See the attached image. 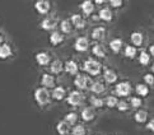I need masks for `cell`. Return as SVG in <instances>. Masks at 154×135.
<instances>
[{
	"mask_svg": "<svg viewBox=\"0 0 154 135\" xmlns=\"http://www.w3.org/2000/svg\"><path fill=\"white\" fill-rule=\"evenodd\" d=\"M35 100L40 106H46L50 102V92L46 88H38L35 92Z\"/></svg>",
	"mask_w": 154,
	"mask_h": 135,
	"instance_id": "6da1fadb",
	"label": "cell"
},
{
	"mask_svg": "<svg viewBox=\"0 0 154 135\" xmlns=\"http://www.w3.org/2000/svg\"><path fill=\"white\" fill-rule=\"evenodd\" d=\"M88 74L91 75H98L101 73L102 65L97 60H93V59H89V60L84 61V68H83Z\"/></svg>",
	"mask_w": 154,
	"mask_h": 135,
	"instance_id": "7a4b0ae2",
	"label": "cell"
},
{
	"mask_svg": "<svg viewBox=\"0 0 154 135\" xmlns=\"http://www.w3.org/2000/svg\"><path fill=\"white\" fill-rule=\"evenodd\" d=\"M84 98H85V97H84V94L82 93L80 91H73V92H70V93H69L66 101H68V103L70 106L78 107V106H80L82 103H83Z\"/></svg>",
	"mask_w": 154,
	"mask_h": 135,
	"instance_id": "3957f363",
	"label": "cell"
},
{
	"mask_svg": "<svg viewBox=\"0 0 154 135\" xmlns=\"http://www.w3.org/2000/svg\"><path fill=\"white\" fill-rule=\"evenodd\" d=\"M57 24H59L57 17L55 14H51V15H47V17L42 20L40 27L42 29H45V31H54L57 27Z\"/></svg>",
	"mask_w": 154,
	"mask_h": 135,
	"instance_id": "277c9868",
	"label": "cell"
},
{
	"mask_svg": "<svg viewBox=\"0 0 154 135\" xmlns=\"http://www.w3.org/2000/svg\"><path fill=\"white\" fill-rule=\"evenodd\" d=\"M115 92H116V94L120 96V97H126L130 94L131 92V85L129 82H121L116 85V88H115Z\"/></svg>",
	"mask_w": 154,
	"mask_h": 135,
	"instance_id": "5b68a950",
	"label": "cell"
},
{
	"mask_svg": "<svg viewBox=\"0 0 154 135\" xmlns=\"http://www.w3.org/2000/svg\"><path fill=\"white\" fill-rule=\"evenodd\" d=\"M35 8L40 14L46 15L48 12H50V8H51L50 2H47V0H38V2L35 3Z\"/></svg>",
	"mask_w": 154,
	"mask_h": 135,
	"instance_id": "8992f818",
	"label": "cell"
},
{
	"mask_svg": "<svg viewBox=\"0 0 154 135\" xmlns=\"http://www.w3.org/2000/svg\"><path fill=\"white\" fill-rule=\"evenodd\" d=\"M89 47V41H88L87 37H79L78 40L75 41V45H74V48L78 52H84L88 50Z\"/></svg>",
	"mask_w": 154,
	"mask_h": 135,
	"instance_id": "52a82bcc",
	"label": "cell"
},
{
	"mask_svg": "<svg viewBox=\"0 0 154 135\" xmlns=\"http://www.w3.org/2000/svg\"><path fill=\"white\" fill-rule=\"evenodd\" d=\"M70 23H71V27H75L76 29H82L85 26V20L80 14H73L70 18Z\"/></svg>",
	"mask_w": 154,
	"mask_h": 135,
	"instance_id": "ba28073f",
	"label": "cell"
},
{
	"mask_svg": "<svg viewBox=\"0 0 154 135\" xmlns=\"http://www.w3.org/2000/svg\"><path fill=\"white\" fill-rule=\"evenodd\" d=\"M88 82H89V79H88V77H85V75H83V74H76V77L74 79L75 87L78 89H80V91L87 88Z\"/></svg>",
	"mask_w": 154,
	"mask_h": 135,
	"instance_id": "9c48e42d",
	"label": "cell"
},
{
	"mask_svg": "<svg viewBox=\"0 0 154 135\" xmlns=\"http://www.w3.org/2000/svg\"><path fill=\"white\" fill-rule=\"evenodd\" d=\"M41 84H42V87L43 88H52L54 85H55V78L52 77L51 74H42V77H41Z\"/></svg>",
	"mask_w": 154,
	"mask_h": 135,
	"instance_id": "30bf717a",
	"label": "cell"
},
{
	"mask_svg": "<svg viewBox=\"0 0 154 135\" xmlns=\"http://www.w3.org/2000/svg\"><path fill=\"white\" fill-rule=\"evenodd\" d=\"M94 117H96V111H94V109H92V107H84V109L82 110V118H83V121L89 122V121H92Z\"/></svg>",
	"mask_w": 154,
	"mask_h": 135,
	"instance_id": "8fae6325",
	"label": "cell"
},
{
	"mask_svg": "<svg viewBox=\"0 0 154 135\" xmlns=\"http://www.w3.org/2000/svg\"><path fill=\"white\" fill-rule=\"evenodd\" d=\"M80 9H82V12H83V14L91 15L93 13V10H94V3H93L92 0H85V2L80 4Z\"/></svg>",
	"mask_w": 154,
	"mask_h": 135,
	"instance_id": "7c38bea8",
	"label": "cell"
},
{
	"mask_svg": "<svg viewBox=\"0 0 154 135\" xmlns=\"http://www.w3.org/2000/svg\"><path fill=\"white\" fill-rule=\"evenodd\" d=\"M103 78L106 80V83L113 84V83H116V80H117V74L115 73L112 69H106L103 73Z\"/></svg>",
	"mask_w": 154,
	"mask_h": 135,
	"instance_id": "4fadbf2b",
	"label": "cell"
},
{
	"mask_svg": "<svg viewBox=\"0 0 154 135\" xmlns=\"http://www.w3.org/2000/svg\"><path fill=\"white\" fill-rule=\"evenodd\" d=\"M106 37V29L103 27H97L92 31V38L94 41H102Z\"/></svg>",
	"mask_w": 154,
	"mask_h": 135,
	"instance_id": "5bb4252c",
	"label": "cell"
},
{
	"mask_svg": "<svg viewBox=\"0 0 154 135\" xmlns=\"http://www.w3.org/2000/svg\"><path fill=\"white\" fill-rule=\"evenodd\" d=\"M65 72L70 75H76L78 74V64H76L74 60H69L65 63Z\"/></svg>",
	"mask_w": 154,
	"mask_h": 135,
	"instance_id": "9a60e30c",
	"label": "cell"
},
{
	"mask_svg": "<svg viewBox=\"0 0 154 135\" xmlns=\"http://www.w3.org/2000/svg\"><path fill=\"white\" fill-rule=\"evenodd\" d=\"M36 61L38 65L41 66H46L48 63H50V55L47 52H38L36 55Z\"/></svg>",
	"mask_w": 154,
	"mask_h": 135,
	"instance_id": "2e32d148",
	"label": "cell"
},
{
	"mask_svg": "<svg viewBox=\"0 0 154 135\" xmlns=\"http://www.w3.org/2000/svg\"><path fill=\"white\" fill-rule=\"evenodd\" d=\"M64 70V64L61 60H59V59H56V60H54L51 63V65H50V72L52 74H59V73H61Z\"/></svg>",
	"mask_w": 154,
	"mask_h": 135,
	"instance_id": "e0dca14e",
	"label": "cell"
},
{
	"mask_svg": "<svg viewBox=\"0 0 154 135\" xmlns=\"http://www.w3.org/2000/svg\"><path fill=\"white\" fill-rule=\"evenodd\" d=\"M56 131L59 133V135H68L70 133V125L65 121H60L56 125Z\"/></svg>",
	"mask_w": 154,
	"mask_h": 135,
	"instance_id": "ac0fdd59",
	"label": "cell"
},
{
	"mask_svg": "<svg viewBox=\"0 0 154 135\" xmlns=\"http://www.w3.org/2000/svg\"><path fill=\"white\" fill-rule=\"evenodd\" d=\"M130 40L131 42H133V45L134 47H139L143 45V41H144V37H143V35L140 33V32H133L131 33V37H130Z\"/></svg>",
	"mask_w": 154,
	"mask_h": 135,
	"instance_id": "d6986e66",
	"label": "cell"
},
{
	"mask_svg": "<svg viewBox=\"0 0 154 135\" xmlns=\"http://www.w3.org/2000/svg\"><path fill=\"white\" fill-rule=\"evenodd\" d=\"M63 41H64V37H63V35L60 33V32L54 31L50 35V44H51V45H54V46H57V45L61 44Z\"/></svg>",
	"mask_w": 154,
	"mask_h": 135,
	"instance_id": "ffe728a7",
	"label": "cell"
},
{
	"mask_svg": "<svg viewBox=\"0 0 154 135\" xmlns=\"http://www.w3.org/2000/svg\"><path fill=\"white\" fill-rule=\"evenodd\" d=\"M10 55H12V47L8 44H3L0 46V59L5 60V59H8Z\"/></svg>",
	"mask_w": 154,
	"mask_h": 135,
	"instance_id": "44dd1931",
	"label": "cell"
},
{
	"mask_svg": "<svg viewBox=\"0 0 154 135\" xmlns=\"http://www.w3.org/2000/svg\"><path fill=\"white\" fill-rule=\"evenodd\" d=\"M112 12H111V9H108V8H103L100 10V14H98V18L104 20V22H109V20L112 19Z\"/></svg>",
	"mask_w": 154,
	"mask_h": 135,
	"instance_id": "7402d4cb",
	"label": "cell"
},
{
	"mask_svg": "<svg viewBox=\"0 0 154 135\" xmlns=\"http://www.w3.org/2000/svg\"><path fill=\"white\" fill-rule=\"evenodd\" d=\"M134 118H135V121H136V122H139V124H144V122H146L148 112H146V111H144V110H139V111H136V112H135V115H134Z\"/></svg>",
	"mask_w": 154,
	"mask_h": 135,
	"instance_id": "603a6c76",
	"label": "cell"
},
{
	"mask_svg": "<svg viewBox=\"0 0 154 135\" xmlns=\"http://www.w3.org/2000/svg\"><path fill=\"white\" fill-rule=\"evenodd\" d=\"M91 92L94 94H101L104 92V85L101 82H94L91 84Z\"/></svg>",
	"mask_w": 154,
	"mask_h": 135,
	"instance_id": "cb8c5ba5",
	"label": "cell"
},
{
	"mask_svg": "<svg viewBox=\"0 0 154 135\" xmlns=\"http://www.w3.org/2000/svg\"><path fill=\"white\" fill-rule=\"evenodd\" d=\"M65 97V89L64 87H56L52 91V98H55L56 101H61Z\"/></svg>",
	"mask_w": 154,
	"mask_h": 135,
	"instance_id": "d4e9b609",
	"label": "cell"
},
{
	"mask_svg": "<svg viewBox=\"0 0 154 135\" xmlns=\"http://www.w3.org/2000/svg\"><path fill=\"white\" fill-rule=\"evenodd\" d=\"M92 52H93V55H96V57H104L106 56V51H104L103 46L98 45V44H96L92 47Z\"/></svg>",
	"mask_w": 154,
	"mask_h": 135,
	"instance_id": "484cf974",
	"label": "cell"
},
{
	"mask_svg": "<svg viewBox=\"0 0 154 135\" xmlns=\"http://www.w3.org/2000/svg\"><path fill=\"white\" fill-rule=\"evenodd\" d=\"M109 47H111V50L113 52H120L121 50V47H122V40H120V38H115L112 40L111 42H109Z\"/></svg>",
	"mask_w": 154,
	"mask_h": 135,
	"instance_id": "4316f807",
	"label": "cell"
},
{
	"mask_svg": "<svg viewBox=\"0 0 154 135\" xmlns=\"http://www.w3.org/2000/svg\"><path fill=\"white\" fill-rule=\"evenodd\" d=\"M71 28H73V27H71L70 20H68V19L61 20V23H60V29H61L63 33H65V35L70 33V32H71Z\"/></svg>",
	"mask_w": 154,
	"mask_h": 135,
	"instance_id": "83f0119b",
	"label": "cell"
},
{
	"mask_svg": "<svg viewBox=\"0 0 154 135\" xmlns=\"http://www.w3.org/2000/svg\"><path fill=\"white\" fill-rule=\"evenodd\" d=\"M89 102L92 105L91 106L92 109H101V107H103V105H104V101L102 98H98V97H91Z\"/></svg>",
	"mask_w": 154,
	"mask_h": 135,
	"instance_id": "f1b7e54d",
	"label": "cell"
},
{
	"mask_svg": "<svg viewBox=\"0 0 154 135\" xmlns=\"http://www.w3.org/2000/svg\"><path fill=\"white\" fill-rule=\"evenodd\" d=\"M135 89H136V93L141 97H145L149 93V88H148V85H145V84H137Z\"/></svg>",
	"mask_w": 154,
	"mask_h": 135,
	"instance_id": "f546056e",
	"label": "cell"
},
{
	"mask_svg": "<svg viewBox=\"0 0 154 135\" xmlns=\"http://www.w3.org/2000/svg\"><path fill=\"white\" fill-rule=\"evenodd\" d=\"M76 120H78V115H76L75 112H69L65 115V122H68L69 125H74V124L76 122Z\"/></svg>",
	"mask_w": 154,
	"mask_h": 135,
	"instance_id": "4dcf8cb0",
	"label": "cell"
},
{
	"mask_svg": "<svg viewBox=\"0 0 154 135\" xmlns=\"http://www.w3.org/2000/svg\"><path fill=\"white\" fill-rule=\"evenodd\" d=\"M149 61H150L149 54H146V51H141V52H140V55H139V63L141 64V65L146 66L148 64H149Z\"/></svg>",
	"mask_w": 154,
	"mask_h": 135,
	"instance_id": "1f68e13d",
	"label": "cell"
},
{
	"mask_svg": "<svg viewBox=\"0 0 154 135\" xmlns=\"http://www.w3.org/2000/svg\"><path fill=\"white\" fill-rule=\"evenodd\" d=\"M117 102H119V100L115 96H108V97H106V101H104V103H106V106L109 107V109H113V107H116Z\"/></svg>",
	"mask_w": 154,
	"mask_h": 135,
	"instance_id": "d6a6232c",
	"label": "cell"
},
{
	"mask_svg": "<svg viewBox=\"0 0 154 135\" xmlns=\"http://www.w3.org/2000/svg\"><path fill=\"white\" fill-rule=\"evenodd\" d=\"M136 55V48L134 46H130L128 45L125 47V56L126 57H129V59H134Z\"/></svg>",
	"mask_w": 154,
	"mask_h": 135,
	"instance_id": "836d02e7",
	"label": "cell"
},
{
	"mask_svg": "<svg viewBox=\"0 0 154 135\" xmlns=\"http://www.w3.org/2000/svg\"><path fill=\"white\" fill-rule=\"evenodd\" d=\"M141 105H143V101L139 97H131L130 98V106L133 107V109H139Z\"/></svg>",
	"mask_w": 154,
	"mask_h": 135,
	"instance_id": "e575fe53",
	"label": "cell"
},
{
	"mask_svg": "<svg viewBox=\"0 0 154 135\" xmlns=\"http://www.w3.org/2000/svg\"><path fill=\"white\" fill-rule=\"evenodd\" d=\"M71 134L73 135H85V129L83 125H75L71 130Z\"/></svg>",
	"mask_w": 154,
	"mask_h": 135,
	"instance_id": "d590c367",
	"label": "cell"
},
{
	"mask_svg": "<svg viewBox=\"0 0 154 135\" xmlns=\"http://www.w3.org/2000/svg\"><path fill=\"white\" fill-rule=\"evenodd\" d=\"M116 107H117L119 111L124 112V111H126V110H129V103H128L126 101H119L117 105H116Z\"/></svg>",
	"mask_w": 154,
	"mask_h": 135,
	"instance_id": "8d00e7d4",
	"label": "cell"
},
{
	"mask_svg": "<svg viewBox=\"0 0 154 135\" xmlns=\"http://www.w3.org/2000/svg\"><path fill=\"white\" fill-rule=\"evenodd\" d=\"M144 82H145V85H153V83H154L153 74H145L144 75Z\"/></svg>",
	"mask_w": 154,
	"mask_h": 135,
	"instance_id": "74e56055",
	"label": "cell"
},
{
	"mask_svg": "<svg viewBox=\"0 0 154 135\" xmlns=\"http://www.w3.org/2000/svg\"><path fill=\"white\" fill-rule=\"evenodd\" d=\"M109 4H111L113 8H121L122 7V4H124V2L122 0H111Z\"/></svg>",
	"mask_w": 154,
	"mask_h": 135,
	"instance_id": "f35d334b",
	"label": "cell"
},
{
	"mask_svg": "<svg viewBox=\"0 0 154 135\" xmlns=\"http://www.w3.org/2000/svg\"><path fill=\"white\" fill-rule=\"evenodd\" d=\"M146 129H148V130H149V131H153V130H154V122H153V120H150L149 122H148Z\"/></svg>",
	"mask_w": 154,
	"mask_h": 135,
	"instance_id": "ab89813d",
	"label": "cell"
},
{
	"mask_svg": "<svg viewBox=\"0 0 154 135\" xmlns=\"http://www.w3.org/2000/svg\"><path fill=\"white\" fill-rule=\"evenodd\" d=\"M149 51H150V56H153V54H154V46H150L149 47Z\"/></svg>",
	"mask_w": 154,
	"mask_h": 135,
	"instance_id": "60d3db41",
	"label": "cell"
},
{
	"mask_svg": "<svg viewBox=\"0 0 154 135\" xmlns=\"http://www.w3.org/2000/svg\"><path fill=\"white\" fill-rule=\"evenodd\" d=\"M3 44H4V38H3V36L0 35V46H2Z\"/></svg>",
	"mask_w": 154,
	"mask_h": 135,
	"instance_id": "b9f144b4",
	"label": "cell"
},
{
	"mask_svg": "<svg viewBox=\"0 0 154 135\" xmlns=\"http://www.w3.org/2000/svg\"><path fill=\"white\" fill-rule=\"evenodd\" d=\"M96 4H104L103 0H96Z\"/></svg>",
	"mask_w": 154,
	"mask_h": 135,
	"instance_id": "7bdbcfd3",
	"label": "cell"
}]
</instances>
